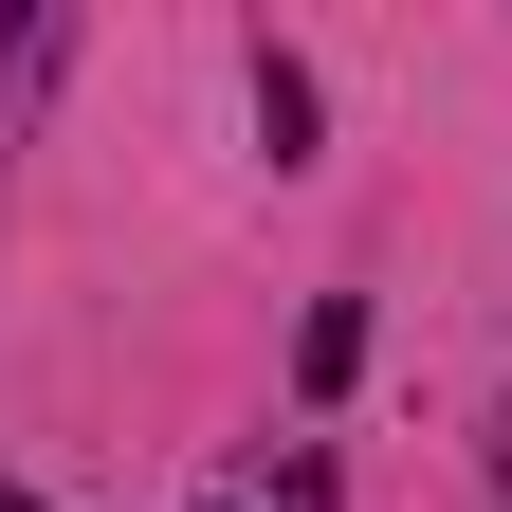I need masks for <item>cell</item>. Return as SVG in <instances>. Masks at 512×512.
<instances>
[{
    "label": "cell",
    "instance_id": "1",
    "mask_svg": "<svg viewBox=\"0 0 512 512\" xmlns=\"http://www.w3.org/2000/svg\"><path fill=\"white\" fill-rule=\"evenodd\" d=\"M348 366H366V311L330 293V311H311V330H293V384H311V403H330V384H348Z\"/></svg>",
    "mask_w": 512,
    "mask_h": 512
},
{
    "label": "cell",
    "instance_id": "2",
    "mask_svg": "<svg viewBox=\"0 0 512 512\" xmlns=\"http://www.w3.org/2000/svg\"><path fill=\"white\" fill-rule=\"evenodd\" d=\"M256 128H275V165H311V74L293 55H256Z\"/></svg>",
    "mask_w": 512,
    "mask_h": 512
},
{
    "label": "cell",
    "instance_id": "3",
    "mask_svg": "<svg viewBox=\"0 0 512 512\" xmlns=\"http://www.w3.org/2000/svg\"><path fill=\"white\" fill-rule=\"evenodd\" d=\"M220 512H238V494H220Z\"/></svg>",
    "mask_w": 512,
    "mask_h": 512
}]
</instances>
